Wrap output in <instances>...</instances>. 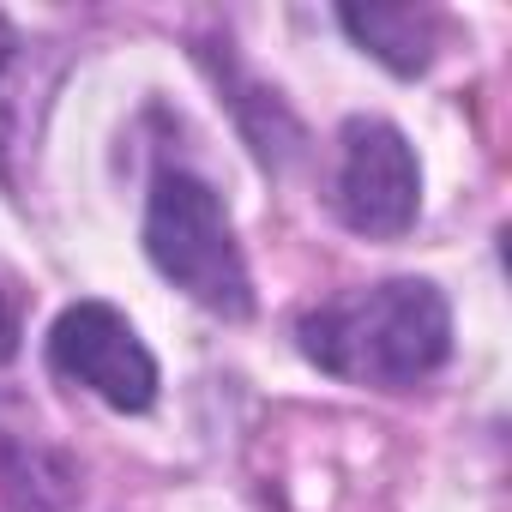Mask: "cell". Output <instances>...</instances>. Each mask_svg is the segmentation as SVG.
<instances>
[{
	"mask_svg": "<svg viewBox=\"0 0 512 512\" xmlns=\"http://www.w3.org/2000/svg\"><path fill=\"white\" fill-rule=\"evenodd\" d=\"M302 350L350 386L404 392L428 380L452 350V308L422 278H386L344 290L302 320Z\"/></svg>",
	"mask_w": 512,
	"mask_h": 512,
	"instance_id": "cell-1",
	"label": "cell"
},
{
	"mask_svg": "<svg viewBox=\"0 0 512 512\" xmlns=\"http://www.w3.org/2000/svg\"><path fill=\"white\" fill-rule=\"evenodd\" d=\"M145 253L151 266L187 290L199 308L223 314V320H247L253 314V284H247V260L235 247L229 211L217 199L211 181L187 175V169H163L145 205Z\"/></svg>",
	"mask_w": 512,
	"mask_h": 512,
	"instance_id": "cell-2",
	"label": "cell"
},
{
	"mask_svg": "<svg viewBox=\"0 0 512 512\" xmlns=\"http://www.w3.org/2000/svg\"><path fill=\"white\" fill-rule=\"evenodd\" d=\"M332 199L356 235H374V241L404 235L422 211V163H416L410 139L392 121H350Z\"/></svg>",
	"mask_w": 512,
	"mask_h": 512,
	"instance_id": "cell-3",
	"label": "cell"
},
{
	"mask_svg": "<svg viewBox=\"0 0 512 512\" xmlns=\"http://www.w3.org/2000/svg\"><path fill=\"white\" fill-rule=\"evenodd\" d=\"M49 362L97 392L109 410H151L157 398V362L139 344V332L127 326V314H115L109 302H79L55 320L49 332Z\"/></svg>",
	"mask_w": 512,
	"mask_h": 512,
	"instance_id": "cell-4",
	"label": "cell"
},
{
	"mask_svg": "<svg viewBox=\"0 0 512 512\" xmlns=\"http://www.w3.org/2000/svg\"><path fill=\"white\" fill-rule=\"evenodd\" d=\"M344 31L398 73H422L434 55V13H416V7H368V13L344 7Z\"/></svg>",
	"mask_w": 512,
	"mask_h": 512,
	"instance_id": "cell-5",
	"label": "cell"
},
{
	"mask_svg": "<svg viewBox=\"0 0 512 512\" xmlns=\"http://www.w3.org/2000/svg\"><path fill=\"white\" fill-rule=\"evenodd\" d=\"M13 350H19V302L13 290H0V362H13Z\"/></svg>",
	"mask_w": 512,
	"mask_h": 512,
	"instance_id": "cell-6",
	"label": "cell"
},
{
	"mask_svg": "<svg viewBox=\"0 0 512 512\" xmlns=\"http://www.w3.org/2000/svg\"><path fill=\"white\" fill-rule=\"evenodd\" d=\"M0 55H7V25H0Z\"/></svg>",
	"mask_w": 512,
	"mask_h": 512,
	"instance_id": "cell-7",
	"label": "cell"
}]
</instances>
